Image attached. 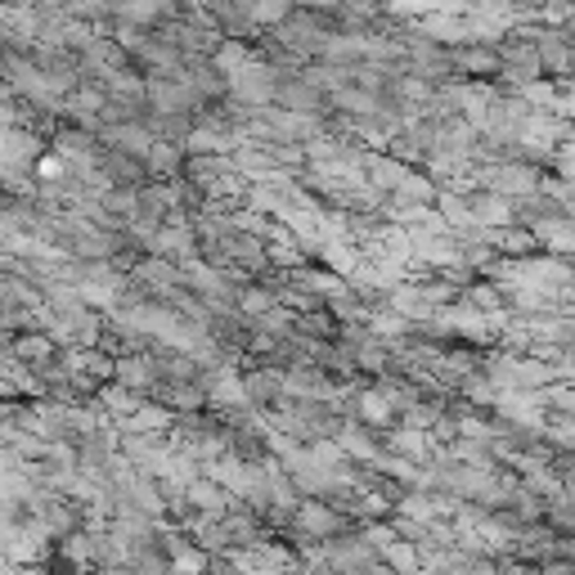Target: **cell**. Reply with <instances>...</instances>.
I'll return each instance as SVG.
<instances>
[{
    "label": "cell",
    "instance_id": "cell-1",
    "mask_svg": "<svg viewBox=\"0 0 575 575\" xmlns=\"http://www.w3.org/2000/svg\"><path fill=\"white\" fill-rule=\"evenodd\" d=\"M265 32H270L288 54H293V59L311 63V59H320L324 36L333 32V14H328V10H311V6H293L274 28H265Z\"/></svg>",
    "mask_w": 575,
    "mask_h": 575
},
{
    "label": "cell",
    "instance_id": "cell-2",
    "mask_svg": "<svg viewBox=\"0 0 575 575\" xmlns=\"http://www.w3.org/2000/svg\"><path fill=\"white\" fill-rule=\"evenodd\" d=\"M274 82H279V72H274L265 59L252 54L239 72H230V77H226V95H230L234 104L257 108V104H270V100H274Z\"/></svg>",
    "mask_w": 575,
    "mask_h": 575
},
{
    "label": "cell",
    "instance_id": "cell-3",
    "mask_svg": "<svg viewBox=\"0 0 575 575\" xmlns=\"http://www.w3.org/2000/svg\"><path fill=\"white\" fill-rule=\"evenodd\" d=\"M320 557H324L337 575H346V571H365V566L378 562V553H374L365 540H359V531H342V535L320 540Z\"/></svg>",
    "mask_w": 575,
    "mask_h": 575
},
{
    "label": "cell",
    "instance_id": "cell-4",
    "mask_svg": "<svg viewBox=\"0 0 575 575\" xmlns=\"http://www.w3.org/2000/svg\"><path fill=\"white\" fill-rule=\"evenodd\" d=\"M270 104L288 108V113H311V117H328V113H333V108H328V95L315 91V86H306L297 72H288V77L274 82V100H270Z\"/></svg>",
    "mask_w": 575,
    "mask_h": 575
},
{
    "label": "cell",
    "instance_id": "cell-5",
    "mask_svg": "<svg viewBox=\"0 0 575 575\" xmlns=\"http://www.w3.org/2000/svg\"><path fill=\"white\" fill-rule=\"evenodd\" d=\"M113 383L139 391V396H149L163 378H158V365H154V351H122L113 355Z\"/></svg>",
    "mask_w": 575,
    "mask_h": 575
},
{
    "label": "cell",
    "instance_id": "cell-6",
    "mask_svg": "<svg viewBox=\"0 0 575 575\" xmlns=\"http://www.w3.org/2000/svg\"><path fill=\"white\" fill-rule=\"evenodd\" d=\"M239 374H243V396H248L252 409H265L274 396H283V369L279 365H265V359H243Z\"/></svg>",
    "mask_w": 575,
    "mask_h": 575
},
{
    "label": "cell",
    "instance_id": "cell-7",
    "mask_svg": "<svg viewBox=\"0 0 575 575\" xmlns=\"http://www.w3.org/2000/svg\"><path fill=\"white\" fill-rule=\"evenodd\" d=\"M100 113H104V91L100 86H77L59 100V122L82 126V130H100Z\"/></svg>",
    "mask_w": 575,
    "mask_h": 575
},
{
    "label": "cell",
    "instance_id": "cell-8",
    "mask_svg": "<svg viewBox=\"0 0 575 575\" xmlns=\"http://www.w3.org/2000/svg\"><path fill=\"white\" fill-rule=\"evenodd\" d=\"M95 139H100V149H117V154H126V158H135V163H144V154H149V144H154V135H149V126H144V122L100 126Z\"/></svg>",
    "mask_w": 575,
    "mask_h": 575
},
{
    "label": "cell",
    "instance_id": "cell-9",
    "mask_svg": "<svg viewBox=\"0 0 575 575\" xmlns=\"http://www.w3.org/2000/svg\"><path fill=\"white\" fill-rule=\"evenodd\" d=\"M383 450H391V454H400V459H409V463H431V454H437V441L427 437V431H418V427H405V422H391L387 431H383Z\"/></svg>",
    "mask_w": 575,
    "mask_h": 575
},
{
    "label": "cell",
    "instance_id": "cell-10",
    "mask_svg": "<svg viewBox=\"0 0 575 575\" xmlns=\"http://www.w3.org/2000/svg\"><path fill=\"white\" fill-rule=\"evenodd\" d=\"M337 446H342V454L355 463V468H365V463H374L378 459V450H383V437L374 427H365V422H355V418H346L342 427H337V437H333Z\"/></svg>",
    "mask_w": 575,
    "mask_h": 575
},
{
    "label": "cell",
    "instance_id": "cell-11",
    "mask_svg": "<svg viewBox=\"0 0 575 575\" xmlns=\"http://www.w3.org/2000/svg\"><path fill=\"white\" fill-rule=\"evenodd\" d=\"M130 274L149 288V297H163V293H171V288H180V265L167 261V257H154V252H139Z\"/></svg>",
    "mask_w": 575,
    "mask_h": 575
},
{
    "label": "cell",
    "instance_id": "cell-12",
    "mask_svg": "<svg viewBox=\"0 0 575 575\" xmlns=\"http://www.w3.org/2000/svg\"><path fill=\"white\" fill-rule=\"evenodd\" d=\"M463 202H468L472 226H481V230H499V226L513 221V198H503V194L472 189V194H463Z\"/></svg>",
    "mask_w": 575,
    "mask_h": 575
},
{
    "label": "cell",
    "instance_id": "cell-13",
    "mask_svg": "<svg viewBox=\"0 0 575 575\" xmlns=\"http://www.w3.org/2000/svg\"><path fill=\"white\" fill-rule=\"evenodd\" d=\"M531 234H535V243H540V252H548V257H571L575 252V216H544V221H535V226H526Z\"/></svg>",
    "mask_w": 575,
    "mask_h": 575
},
{
    "label": "cell",
    "instance_id": "cell-14",
    "mask_svg": "<svg viewBox=\"0 0 575 575\" xmlns=\"http://www.w3.org/2000/svg\"><path fill=\"white\" fill-rule=\"evenodd\" d=\"M180 59H185V54L176 50V41H171L163 28H154L149 41L139 45V54H135L130 63H135L139 72H171V67H180Z\"/></svg>",
    "mask_w": 575,
    "mask_h": 575
},
{
    "label": "cell",
    "instance_id": "cell-15",
    "mask_svg": "<svg viewBox=\"0 0 575 575\" xmlns=\"http://www.w3.org/2000/svg\"><path fill=\"white\" fill-rule=\"evenodd\" d=\"M144 252H154V257H167V261L185 265V261L198 257V243H194V230H189V226H158V234L149 239V248H144Z\"/></svg>",
    "mask_w": 575,
    "mask_h": 575
},
{
    "label": "cell",
    "instance_id": "cell-16",
    "mask_svg": "<svg viewBox=\"0 0 575 575\" xmlns=\"http://www.w3.org/2000/svg\"><path fill=\"white\" fill-rule=\"evenodd\" d=\"M185 503H189V509L194 513H202V518H226V509H230V494L221 490V485H216L211 477H194V481H185Z\"/></svg>",
    "mask_w": 575,
    "mask_h": 575
},
{
    "label": "cell",
    "instance_id": "cell-17",
    "mask_svg": "<svg viewBox=\"0 0 575 575\" xmlns=\"http://www.w3.org/2000/svg\"><path fill=\"white\" fill-rule=\"evenodd\" d=\"M149 400L167 405L171 414H198V409H207V391H202L198 378H194V383H158V387L149 391Z\"/></svg>",
    "mask_w": 575,
    "mask_h": 575
},
{
    "label": "cell",
    "instance_id": "cell-18",
    "mask_svg": "<svg viewBox=\"0 0 575 575\" xmlns=\"http://www.w3.org/2000/svg\"><path fill=\"white\" fill-rule=\"evenodd\" d=\"M485 239H490V248H494L499 257H509V261H522V257H535V252H540L535 234H531L526 226H518V221L499 226V230H485Z\"/></svg>",
    "mask_w": 575,
    "mask_h": 575
},
{
    "label": "cell",
    "instance_id": "cell-19",
    "mask_svg": "<svg viewBox=\"0 0 575 575\" xmlns=\"http://www.w3.org/2000/svg\"><path fill=\"white\" fill-rule=\"evenodd\" d=\"M365 59V36L359 32H328L324 36V45H320V63H333V67H351V63H359Z\"/></svg>",
    "mask_w": 575,
    "mask_h": 575
},
{
    "label": "cell",
    "instance_id": "cell-20",
    "mask_svg": "<svg viewBox=\"0 0 575 575\" xmlns=\"http://www.w3.org/2000/svg\"><path fill=\"white\" fill-rule=\"evenodd\" d=\"M185 167V149L171 139H154L149 154H144V171H149V180H176Z\"/></svg>",
    "mask_w": 575,
    "mask_h": 575
},
{
    "label": "cell",
    "instance_id": "cell-21",
    "mask_svg": "<svg viewBox=\"0 0 575 575\" xmlns=\"http://www.w3.org/2000/svg\"><path fill=\"white\" fill-rule=\"evenodd\" d=\"M91 400H95V405H100V409H104L108 418H117V422H126V418H130V414L139 409V400H144V396L108 378V383H100V387H95V396H91Z\"/></svg>",
    "mask_w": 575,
    "mask_h": 575
},
{
    "label": "cell",
    "instance_id": "cell-22",
    "mask_svg": "<svg viewBox=\"0 0 575 575\" xmlns=\"http://www.w3.org/2000/svg\"><path fill=\"white\" fill-rule=\"evenodd\" d=\"M355 422H365V427H374L378 431V437H383V431L396 422V409L374 391V387H365V391H359L355 396Z\"/></svg>",
    "mask_w": 575,
    "mask_h": 575
},
{
    "label": "cell",
    "instance_id": "cell-23",
    "mask_svg": "<svg viewBox=\"0 0 575 575\" xmlns=\"http://www.w3.org/2000/svg\"><path fill=\"white\" fill-rule=\"evenodd\" d=\"M100 171L108 176V185H144L149 180V171H144V163L117 154V149H100Z\"/></svg>",
    "mask_w": 575,
    "mask_h": 575
},
{
    "label": "cell",
    "instance_id": "cell-24",
    "mask_svg": "<svg viewBox=\"0 0 575 575\" xmlns=\"http://www.w3.org/2000/svg\"><path fill=\"white\" fill-rule=\"evenodd\" d=\"M104 95H113V100H126V104H149V100H144V72H139L135 63H126V67L108 72Z\"/></svg>",
    "mask_w": 575,
    "mask_h": 575
},
{
    "label": "cell",
    "instance_id": "cell-25",
    "mask_svg": "<svg viewBox=\"0 0 575 575\" xmlns=\"http://www.w3.org/2000/svg\"><path fill=\"white\" fill-rule=\"evenodd\" d=\"M274 306V288H270V279L261 274V279H248V283H239V302H234V311L243 315V320H257L261 311H270Z\"/></svg>",
    "mask_w": 575,
    "mask_h": 575
},
{
    "label": "cell",
    "instance_id": "cell-26",
    "mask_svg": "<svg viewBox=\"0 0 575 575\" xmlns=\"http://www.w3.org/2000/svg\"><path fill=\"white\" fill-rule=\"evenodd\" d=\"M540 437H544L548 450H557V454H575V414H548V409H544Z\"/></svg>",
    "mask_w": 575,
    "mask_h": 575
},
{
    "label": "cell",
    "instance_id": "cell-27",
    "mask_svg": "<svg viewBox=\"0 0 575 575\" xmlns=\"http://www.w3.org/2000/svg\"><path fill=\"white\" fill-rule=\"evenodd\" d=\"M328 108L333 113H346V117H369L374 108H378V95H369V91H359V86H337V91H328Z\"/></svg>",
    "mask_w": 575,
    "mask_h": 575
},
{
    "label": "cell",
    "instance_id": "cell-28",
    "mask_svg": "<svg viewBox=\"0 0 575 575\" xmlns=\"http://www.w3.org/2000/svg\"><path fill=\"white\" fill-rule=\"evenodd\" d=\"M171 418H176V414H171L167 405H158V400H149V396H144V400H139V409H135V414H130L122 427H126V431H163V437H167Z\"/></svg>",
    "mask_w": 575,
    "mask_h": 575
},
{
    "label": "cell",
    "instance_id": "cell-29",
    "mask_svg": "<svg viewBox=\"0 0 575 575\" xmlns=\"http://www.w3.org/2000/svg\"><path fill=\"white\" fill-rule=\"evenodd\" d=\"M391 513H400V518H414V522H431L437 518V503H431V490H422V485H405L400 494H396V509Z\"/></svg>",
    "mask_w": 575,
    "mask_h": 575
},
{
    "label": "cell",
    "instance_id": "cell-30",
    "mask_svg": "<svg viewBox=\"0 0 575 575\" xmlns=\"http://www.w3.org/2000/svg\"><path fill=\"white\" fill-rule=\"evenodd\" d=\"M252 41H239V36H221V45L211 50V67L221 72V77H230V72H239L248 59H252Z\"/></svg>",
    "mask_w": 575,
    "mask_h": 575
},
{
    "label": "cell",
    "instance_id": "cell-31",
    "mask_svg": "<svg viewBox=\"0 0 575 575\" xmlns=\"http://www.w3.org/2000/svg\"><path fill=\"white\" fill-rule=\"evenodd\" d=\"M459 302H468V306L481 311V315H499V311H503V288L490 283V279H472L463 293H459Z\"/></svg>",
    "mask_w": 575,
    "mask_h": 575
},
{
    "label": "cell",
    "instance_id": "cell-32",
    "mask_svg": "<svg viewBox=\"0 0 575 575\" xmlns=\"http://www.w3.org/2000/svg\"><path fill=\"white\" fill-rule=\"evenodd\" d=\"M144 126H149V135L154 139H171V144H180L185 135H189V126H194V117L189 113H144Z\"/></svg>",
    "mask_w": 575,
    "mask_h": 575
},
{
    "label": "cell",
    "instance_id": "cell-33",
    "mask_svg": "<svg viewBox=\"0 0 575 575\" xmlns=\"http://www.w3.org/2000/svg\"><path fill=\"white\" fill-rule=\"evenodd\" d=\"M293 333H297V337H306V342H333V337H337V320L320 306V311L293 315Z\"/></svg>",
    "mask_w": 575,
    "mask_h": 575
},
{
    "label": "cell",
    "instance_id": "cell-34",
    "mask_svg": "<svg viewBox=\"0 0 575 575\" xmlns=\"http://www.w3.org/2000/svg\"><path fill=\"white\" fill-rule=\"evenodd\" d=\"M454 396L463 400V405H472V409H494V400H499V387L477 369V374H468L459 387H454Z\"/></svg>",
    "mask_w": 575,
    "mask_h": 575
},
{
    "label": "cell",
    "instance_id": "cell-35",
    "mask_svg": "<svg viewBox=\"0 0 575 575\" xmlns=\"http://www.w3.org/2000/svg\"><path fill=\"white\" fill-rule=\"evenodd\" d=\"M77 374H86L91 383H108L113 378V351H104V346H77Z\"/></svg>",
    "mask_w": 575,
    "mask_h": 575
},
{
    "label": "cell",
    "instance_id": "cell-36",
    "mask_svg": "<svg viewBox=\"0 0 575 575\" xmlns=\"http://www.w3.org/2000/svg\"><path fill=\"white\" fill-rule=\"evenodd\" d=\"M378 557H383V566H387L391 575H414V571L422 566V562H418V544H409V540H391Z\"/></svg>",
    "mask_w": 575,
    "mask_h": 575
},
{
    "label": "cell",
    "instance_id": "cell-37",
    "mask_svg": "<svg viewBox=\"0 0 575 575\" xmlns=\"http://www.w3.org/2000/svg\"><path fill=\"white\" fill-rule=\"evenodd\" d=\"M261 248H265V265H270L274 274H283V270H297V265H306V257H302L297 239H274V243H261Z\"/></svg>",
    "mask_w": 575,
    "mask_h": 575
},
{
    "label": "cell",
    "instance_id": "cell-38",
    "mask_svg": "<svg viewBox=\"0 0 575 575\" xmlns=\"http://www.w3.org/2000/svg\"><path fill=\"white\" fill-rule=\"evenodd\" d=\"M548 414H575V383H544L531 391Z\"/></svg>",
    "mask_w": 575,
    "mask_h": 575
},
{
    "label": "cell",
    "instance_id": "cell-39",
    "mask_svg": "<svg viewBox=\"0 0 575 575\" xmlns=\"http://www.w3.org/2000/svg\"><path fill=\"white\" fill-rule=\"evenodd\" d=\"M230 226H234V234L265 239V230H270V216H265V211H257V207H243V202H234V207H230Z\"/></svg>",
    "mask_w": 575,
    "mask_h": 575
},
{
    "label": "cell",
    "instance_id": "cell-40",
    "mask_svg": "<svg viewBox=\"0 0 575 575\" xmlns=\"http://www.w3.org/2000/svg\"><path fill=\"white\" fill-rule=\"evenodd\" d=\"M257 333H265V337H274V342H283L288 333H293V311H283V306H270V311H261L257 320H248Z\"/></svg>",
    "mask_w": 575,
    "mask_h": 575
},
{
    "label": "cell",
    "instance_id": "cell-41",
    "mask_svg": "<svg viewBox=\"0 0 575 575\" xmlns=\"http://www.w3.org/2000/svg\"><path fill=\"white\" fill-rule=\"evenodd\" d=\"M63 14L67 19H82L91 28H104L113 14H108V0H63Z\"/></svg>",
    "mask_w": 575,
    "mask_h": 575
},
{
    "label": "cell",
    "instance_id": "cell-42",
    "mask_svg": "<svg viewBox=\"0 0 575 575\" xmlns=\"http://www.w3.org/2000/svg\"><path fill=\"white\" fill-rule=\"evenodd\" d=\"M167 566H171V575H207L211 557H207L198 544H185L176 557H167Z\"/></svg>",
    "mask_w": 575,
    "mask_h": 575
},
{
    "label": "cell",
    "instance_id": "cell-43",
    "mask_svg": "<svg viewBox=\"0 0 575 575\" xmlns=\"http://www.w3.org/2000/svg\"><path fill=\"white\" fill-rule=\"evenodd\" d=\"M540 194H544V198H553L562 211H571V216H575V180H557V176L540 171Z\"/></svg>",
    "mask_w": 575,
    "mask_h": 575
},
{
    "label": "cell",
    "instance_id": "cell-44",
    "mask_svg": "<svg viewBox=\"0 0 575 575\" xmlns=\"http://www.w3.org/2000/svg\"><path fill=\"white\" fill-rule=\"evenodd\" d=\"M535 19L544 28H575V0H544Z\"/></svg>",
    "mask_w": 575,
    "mask_h": 575
},
{
    "label": "cell",
    "instance_id": "cell-45",
    "mask_svg": "<svg viewBox=\"0 0 575 575\" xmlns=\"http://www.w3.org/2000/svg\"><path fill=\"white\" fill-rule=\"evenodd\" d=\"M41 463H50V468H77V441H45Z\"/></svg>",
    "mask_w": 575,
    "mask_h": 575
},
{
    "label": "cell",
    "instance_id": "cell-46",
    "mask_svg": "<svg viewBox=\"0 0 575 575\" xmlns=\"http://www.w3.org/2000/svg\"><path fill=\"white\" fill-rule=\"evenodd\" d=\"M63 176H67V167H63V158H59V154H50V149L32 163V180H63Z\"/></svg>",
    "mask_w": 575,
    "mask_h": 575
},
{
    "label": "cell",
    "instance_id": "cell-47",
    "mask_svg": "<svg viewBox=\"0 0 575 575\" xmlns=\"http://www.w3.org/2000/svg\"><path fill=\"white\" fill-rule=\"evenodd\" d=\"M387 522H391L396 540H409V544H418V540H422V522H414V518H400V513H391Z\"/></svg>",
    "mask_w": 575,
    "mask_h": 575
}]
</instances>
